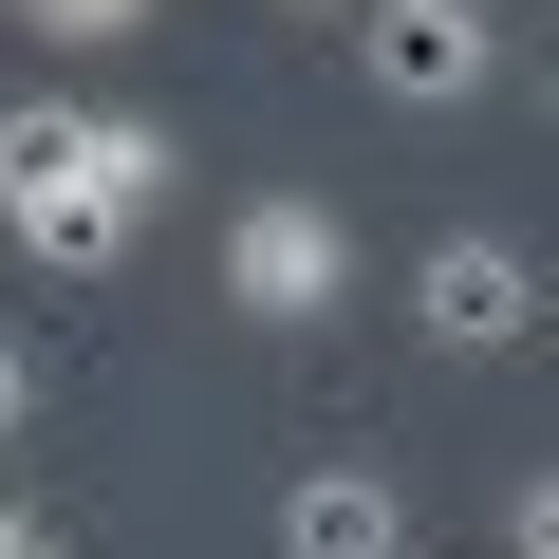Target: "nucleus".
Wrapping results in <instances>:
<instances>
[{
  "label": "nucleus",
  "instance_id": "nucleus-3",
  "mask_svg": "<svg viewBox=\"0 0 559 559\" xmlns=\"http://www.w3.org/2000/svg\"><path fill=\"white\" fill-rule=\"evenodd\" d=\"M355 57L392 112H485L503 94V20L485 0H355Z\"/></svg>",
  "mask_w": 559,
  "mask_h": 559
},
{
  "label": "nucleus",
  "instance_id": "nucleus-8",
  "mask_svg": "<svg viewBox=\"0 0 559 559\" xmlns=\"http://www.w3.org/2000/svg\"><path fill=\"white\" fill-rule=\"evenodd\" d=\"M0 559H38V522H20V485H0Z\"/></svg>",
  "mask_w": 559,
  "mask_h": 559
},
{
  "label": "nucleus",
  "instance_id": "nucleus-2",
  "mask_svg": "<svg viewBox=\"0 0 559 559\" xmlns=\"http://www.w3.org/2000/svg\"><path fill=\"white\" fill-rule=\"evenodd\" d=\"M224 299H242L261 336H318V318L355 299V224H336L318 187H261V205L224 224Z\"/></svg>",
  "mask_w": 559,
  "mask_h": 559
},
{
  "label": "nucleus",
  "instance_id": "nucleus-1",
  "mask_svg": "<svg viewBox=\"0 0 559 559\" xmlns=\"http://www.w3.org/2000/svg\"><path fill=\"white\" fill-rule=\"evenodd\" d=\"M168 131L150 112H75V94H20L0 112V242H20L38 280H112L131 261V224L168 205Z\"/></svg>",
  "mask_w": 559,
  "mask_h": 559
},
{
  "label": "nucleus",
  "instance_id": "nucleus-4",
  "mask_svg": "<svg viewBox=\"0 0 559 559\" xmlns=\"http://www.w3.org/2000/svg\"><path fill=\"white\" fill-rule=\"evenodd\" d=\"M411 336H429V355H522V336H540V261H522L503 224H448V242L411 261Z\"/></svg>",
  "mask_w": 559,
  "mask_h": 559
},
{
  "label": "nucleus",
  "instance_id": "nucleus-6",
  "mask_svg": "<svg viewBox=\"0 0 559 559\" xmlns=\"http://www.w3.org/2000/svg\"><path fill=\"white\" fill-rule=\"evenodd\" d=\"M168 0H20V38H57V57H112V38H150Z\"/></svg>",
  "mask_w": 559,
  "mask_h": 559
},
{
  "label": "nucleus",
  "instance_id": "nucleus-10",
  "mask_svg": "<svg viewBox=\"0 0 559 559\" xmlns=\"http://www.w3.org/2000/svg\"><path fill=\"white\" fill-rule=\"evenodd\" d=\"M38 559H57V540H38Z\"/></svg>",
  "mask_w": 559,
  "mask_h": 559
},
{
  "label": "nucleus",
  "instance_id": "nucleus-7",
  "mask_svg": "<svg viewBox=\"0 0 559 559\" xmlns=\"http://www.w3.org/2000/svg\"><path fill=\"white\" fill-rule=\"evenodd\" d=\"M20 429H38V355L0 336V448H20Z\"/></svg>",
  "mask_w": 559,
  "mask_h": 559
},
{
  "label": "nucleus",
  "instance_id": "nucleus-5",
  "mask_svg": "<svg viewBox=\"0 0 559 559\" xmlns=\"http://www.w3.org/2000/svg\"><path fill=\"white\" fill-rule=\"evenodd\" d=\"M280 559H411V485L392 466H299L280 485Z\"/></svg>",
  "mask_w": 559,
  "mask_h": 559
},
{
  "label": "nucleus",
  "instance_id": "nucleus-9",
  "mask_svg": "<svg viewBox=\"0 0 559 559\" xmlns=\"http://www.w3.org/2000/svg\"><path fill=\"white\" fill-rule=\"evenodd\" d=\"M318 20H336V0H318Z\"/></svg>",
  "mask_w": 559,
  "mask_h": 559
}]
</instances>
